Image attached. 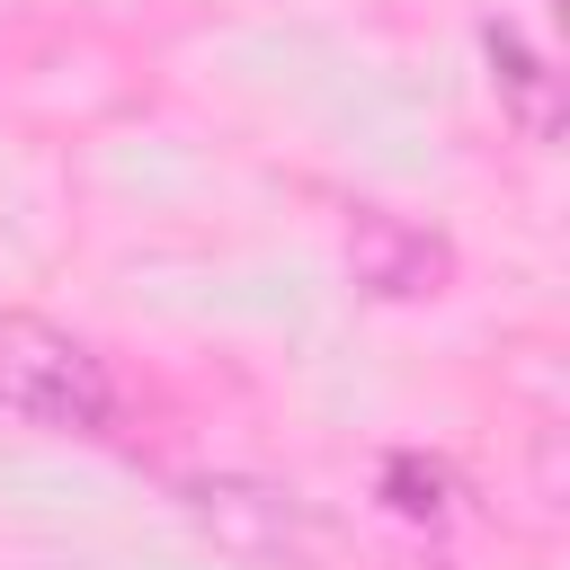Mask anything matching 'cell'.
I'll use <instances>...</instances> for the list:
<instances>
[{"label": "cell", "mask_w": 570, "mask_h": 570, "mask_svg": "<svg viewBox=\"0 0 570 570\" xmlns=\"http://www.w3.org/2000/svg\"><path fill=\"white\" fill-rule=\"evenodd\" d=\"M0 410L62 428V436H107L116 428V374L89 338L36 321V312H0Z\"/></svg>", "instance_id": "cell-1"}, {"label": "cell", "mask_w": 570, "mask_h": 570, "mask_svg": "<svg viewBox=\"0 0 570 570\" xmlns=\"http://www.w3.org/2000/svg\"><path fill=\"white\" fill-rule=\"evenodd\" d=\"M383 508L410 517V525H445L454 517V472L436 454H392L383 463Z\"/></svg>", "instance_id": "cell-5"}, {"label": "cell", "mask_w": 570, "mask_h": 570, "mask_svg": "<svg viewBox=\"0 0 570 570\" xmlns=\"http://www.w3.org/2000/svg\"><path fill=\"white\" fill-rule=\"evenodd\" d=\"M481 62H490V98H499V116H508L525 142H552V134H561V89H552V62H543L517 27H490V36H481Z\"/></svg>", "instance_id": "cell-4"}, {"label": "cell", "mask_w": 570, "mask_h": 570, "mask_svg": "<svg viewBox=\"0 0 570 570\" xmlns=\"http://www.w3.org/2000/svg\"><path fill=\"white\" fill-rule=\"evenodd\" d=\"M347 285L374 294V303H428V294L454 285V240L428 232V223H410V214L365 205L347 223Z\"/></svg>", "instance_id": "cell-3"}, {"label": "cell", "mask_w": 570, "mask_h": 570, "mask_svg": "<svg viewBox=\"0 0 570 570\" xmlns=\"http://www.w3.org/2000/svg\"><path fill=\"white\" fill-rule=\"evenodd\" d=\"M187 517H196L223 552H240V561H285V570H303V561L330 543V525H321L294 490L249 481V472H205V481H187Z\"/></svg>", "instance_id": "cell-2"}]
</instances>
